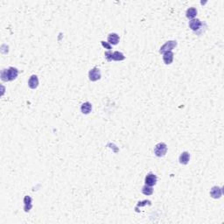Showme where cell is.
Here are the masks:
<instances>
[{
  "label": "cell",
  "instance_id": "obj_7",
  "mask_svg": "<svg viewBox=\"0 0 224 224\" xmlns=\"http://www.w3.org/2000/svg\"><path fill=\"white\" fill-rule=\"evenodd\" d=\"M201 22L200 19L198 18H193L192 20L189 21V27L193 30V31H197L201 28Z\"/></svg>",
  "mask_w": 224,
  "mask_h": 224
},
{
  "label": "cell",
  "instance_id": "obj_13",
  "mask_svg": "<svg viewBox=\"0 0 224 224\" xmlns=\"http://www.w3.org/2000/svg\"><path fill=\"white\" fill-rule=\"evenodd\" d=\"M108 41L109 44L112 45H117L119 42V36L116 33H110L108 36Z\"/></svg>",
  "mask_w": 224,
  "mask_h": 224
},
{
  "label": "cell",
  "instance_id": "obj_5",
  "mask_svg": "<svg viewBox=\"0 0 224 224\" xmlns=\"http://www.w3.org/2000/svg\"><path fill=\"white\" fill-rule=\"evenodd\" d=\"M6 73H7V78L8 82L10 81H13L15 80L16 78L18 77V70L13 68V67H11L9 68L8 69H6Z\"/></svg>",
  "mask_w": 224,
  "mask_h": 224
},
{
  "label": "cell",
  "instance_id": "obj_15",
  "mask_svg": "<svg viewBox=\"0 0 224 224\" xmlns=\"http://www.w3.org/2000/svg\"><path fill=\"white\" fill-rule=\"evenodd\" d=\"M125 59V56L124 54H122L121 52H114L113 53V61H116V62H121V61H124Z\"/></svg>",
  "mask_w": 224,
  "mask_h": 224
},
{
  "label": "cell",
  "instance_id": "obj_11",
  "mask_svg": "<svg viewBox=\"0 0 224 224\" xmlns=\"http://www.w3.org/2000/svg\"><path fill=\"white\" fill-rule=\"evenodd\" d=\"M24 204H25L24 210H25V212H29L30 209L32 208V198L30 196H28V195L25 196V198H24Z\"/></svg>",
  "mask_w": 224,
  "mask_h": 224
},
{
  "label": "cell",
  "instance_id": "obj_14",
  "mask_svg": "<svg viewBox=\"0 0 224 224\" xmlns=\"http://www.w3.org/2000/svg\"><path fill=\"white\" fill-rule=\"evenodd\" d=\"M186 14V18H187L193 19L196 17V15H197V10H196V8H189V9H187Z\"/></svg>",
  "mask_w": 224,
  "mask_h": 224
},
{
  "label": "cell",
  "instance_id": "obj_9",
  "mask_svg": "<svg viewBox=\"0 0 224 224\" xmlns=\"http://www.w3.org/2000/svg\"><path fill=\"white\" fill-rule=\"evenodd\" d=\"M163 61L166 65H170L173 61V53L172 51H168L163 54Z\"/></svg>",
  "mask_w": 224,
  "mask_h": 224
},
{
  "label": "cell",
  "instance_id": "obj_8",
  "mask_svg": "<svg viewBox=\"0 0 224 224\" xmlns=\"http://www.w3.org/2000/svg\"><path fill=\"white\" fill-rule=\"evenodd\" d=\"M28 86L31 88L32 89H35L38 88V86H39V79H38L37 75H32L30 79H29V81H28Z\"/></svg>",
  "mask_w": 224,
  "mask_h": 224
},
{
  "label": "cell",
  "instance_id": "obj_6",
  "mask_svg": "<svg viewBox=\"0 0 224 224\" xmlns=\"http://www.w3.org/2000/svg\"><path fill=\"white\" fill-rule=\"evenodd\" d=\"M157 180H158L157 176L155 175L154 173H152V172L148 173L146 175V177H145V185L150 186H152L156 185Z\"/></svg>",
  "mask_w": 224,
  "mask_h": 224
},
{
  "label": "cell",
  "instance_id": "obj_17",
  "mask_svg": "<svg viewBox=\"0 0 224 224\" xmlns=\"http://www.w3.org/2000/svg\"><path fill=\"white\" fill-rule=\"evenodd\" d=\"M104 56H105V58H106V60H107L108 62H111V61H113V53H112L111 51L105 52Z\"/></svg>",
  "mask_w": 224,
  "mask_h": 224
},
{
  "label": "cell",
  "instance_id": "obj_19",
  "mask_svg": "<svg viewBox=\"0 0 224 224\" xmlns=\"http://www.w3.org/2000/svg\"><path fill=\"white\" fill-rule=\"evenodd\" d=\"M151 205V201H142V202H139V204H138V208L139 207H142V206H145V205Z\"/></svg>",
  "mask_w": 224,
  "mask_h": 224
},
{
  "label": "cell",
  "instance_id": "obj_12",
  "mask_svg": "<svg viewBox=\"0 0 224 224\" xmlns=\"http://www.w3.org/2000/svg\"><path fill=\"white\" fill-rule=\"evenodd\" d=\"M81 110H82V112L83 114H85V115L89 114V113L91 112V110H92V105H91V103L89 102L82 103V107H81Z\"/></svg>",
  "mask_w": 224,
  "mask_h": 224
},
{
  "label": "cell",
  "instance_id": "obj_1",
  "mask_svg": "<svg viewBox=\"0 0 224 224\" xmlns=\"http://www.w3.org/2000/svg\"><path fill=\"white\" fill-rule=\"evenodd\" d=\"M167 152V145L165 143H159L154 147V154L159 157L162 158Z\"/></svg>",
  "mask_w": 224,
  "mask_h": 224
},
{
  "label": "cell",
  "instance_id": "obj_3",
  "mask_svg": "<svg viewBox=\"0 0 224 224\" xmlns=\"http://www.w3.org/2000/svg\"><path fill=\"white\" fill-rule=\"evenodd\" d=\"M89 78L91 82H96L101 79V72L97 68H95L89 72Z\"/></svg>",
  "mask_w": 224,
  "mask_h": 224
},
{
  "label": "cell",
  "instance_id": "obj_18",
  "mask_svg": "<svg viewBox=\"0 0 224 224\" xmlns=\"http://www.w3.org/2000/svg\"><path fill=\"white\" fill-rule=\"evenodd\" d=\"M101 43H102V46H103L104 48H106V49H109V51H110V49H111V46L109 45V42H105V41H101Z\"/></svg>",
  "mask_w": 224,
  "mask_h": 224
},
{
  "label": "cell",
  "instance_id": "obj_4",
  "mask_svg": "<svg viewBox=\"0 0 224 224\" xmlns=\"http://www.w3.org/2000/svg\"><path fill=\"white\" fill-rule=\"evenodd\" d=\"M222 195V188L219 186H213L210 190V196L214 199H219Z\"/></svg>",
  "mask_w": 224,
  "mask_h": 224
},
{
  "label": "cell",
  "instance_id": "obj_2",
  "mask_svg": "<svg viewBox=\"0 0 224 224\" xmlns=\"http://www.w3.org/2000/svg\"><path fill=\"white\" fill-rule=\"evenodd\" d=\"M177 46V42L175 40H169L167 41L165 44H164L161 47H160V50H159V53L160 54H164L165 52H168V51H172L174 47Z\"/></svg>",
  "mask_w": 224,
  "mask_h": 224
},
{
  "label": "cell",
  "instance_id": "obj_10",
  "mask_svg": "<svg viewBox=\"0 0 224 224\" xmlns=\"http://www.w3.org/2000/svg\"><path fill=\"white\" fill-rule=\"evenodd\" d=\"M179 163L181 165H186V164H188L189 160H190V154H189V152H182L181 155L179 156Z\"/></svg>",
  "mask_w": 224,
  "mask_h": 224
},
{
  "label": "cell",
  "instance_id": "obj_16",
  "mask_svg": "<svg viewBox=\"0 0 224 224\" xmlns=\"http://www.w3.org/2000/svg\"><path fill=\"white\" fill-rule=\"evenodd\" d=\"M142 193H144L145 195H151L153 193V189H152V186L145 185V186H143V188H142Z\"/></svg>",
  "mask_w": 224,
  "mask_h": 224
}]
</instances>
